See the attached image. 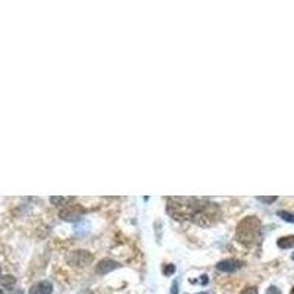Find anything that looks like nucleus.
Masks as SVG:
<instances>
[{
  "label": "nucleus",
  "instance_id": "18",
  "mask_svg": "<svg viewBox=\"0 0 294 294\" xmlns=\"http://www.w3.org/2000/svg\"><path fill=\"white\" fill-rule=\"evenodd\" d=\"M80 294H93V293H91V291H88V290H85V291H81Z\"/></svg>",
  "mask_w": 294,
  "mask_h": 294
},
{
  "label": "nucleus",
  "instance_id": "5",
  "mask_svg": "<svg viewBox=\"0 0 294 294\" xmlns=\"http://www.w3.org/2000/svg\"><path fill=\"white\" fill-rule=\"evenodd\" d=\"M244 266V262L238 260V259H225L222 262H219L216 265V269L221 272H226V274H233L238 269H241Z\"/></svg>",
  "mask_w": 294,
  "mask_h": 294
},
{
  "label": "nucleus",
  "instance_id": "15",
  "mask_svg": "<svg viewBox=\"0 0 294 294\" xmlns=\"http://www.w3.org/2000/svg\"><path fill=\"white\" fill-rule=\"evenodd\" d=\"M191 282H197V284L206 285V284L209 282V278H208V275H202V278H200V280H191Z\"/></svg>",
  "mask_w": 294,
  "mask_h": 294
},
{
  "label": "nucleus",
  "instance_id": "3",
  "mask_svg": "<svg viewBox=\"0 0 294 294\" xmlns=\"http://www.w3.org/2000/svg\"><path fill=\"white\" fill-rule=\"evenodd\" d=\"M84 213L85 210L80 205H67V206H63V209L59 212V216L63 221L74 222V221H78Z\"/></svg>",
  "mask_w": 294,
  "mask_h": 294
},
{
  "label": "nucleus",
  "instance_id": "4",
  "mask_svg": "<svg viewBox=\"0 0 294 294\" xmlns=\"http://www.w3.org/2000/svg\"><path fill=\"white\" fill-rule=\"evenodd\" d=\"M93 260V256L85 250H77L68 256V262L74 266H85Z\"/></svg>",
  "mask_w": 294,
  "mask_h": 294
},
{
  "label": "nucleus",
  "instance_id": "11",
  "mask_svg": "<svg viewBox=\"0 0 294 294\" xmlns=\"http://www.w3.org/2000/svg\"><path fill=\"white\" fill-rule=\"evenodd\" d=\"M277 215L280 216L281 219H284V221H287V222H291V224H294V213H291V212H287V210H278V212H277Z\"/></svg>",
  "mask_w": 294,
  "mask_h": 294
},
{
  "label": "nucleus",
  "instance_id": "17",
  "mask_svg": "<svg viewBox=\"0 0 294 294\" xmlns=\"http://www.w3.org/2000/svg\"><path fill=\"white\" fill-rule=\"evenodd\" d=\"M171 294H178V281H174L171 285Z\"/></svg>",
  "mask_w": 294,
  "mask_h": 294
},
{
  "label": "nucleus",
  "instance_id": "16",
  "mask_svg": "<svg viewBox=\"0 0 294 294\" xmlns=\"http://www.w3.org/2000/svg\"><path fill=\"white\" fill-rule=\"evenodd\" d=\"M266 294H282L281 293V290L278 287H275V285H271L268 290H266Z\"/></svg>",
  "mask_w": 294,
  "mask_h": 294
},
{
  "label": "nucleus",
  "instance_id": "13",
  "mask_svg": "<svg viewBox=\"0 0 294 294\" xmlns=\"http://www.w3.org/2000/svg\"><path fill=\"white\" fill-rule=\"evenodd\" d=\"M174 272H175V266L174 265H167L165 268H164V274H165L167 277L172 275Z\"/></svg>",
  "mask_w": 294,
  "mask_h": 294
},
{
  "label": "nucleus",
  "instance_id": "21",
  "mask_svg": "<svg viewBox=\"0 0 294 294\" xmlns=\"http://www.w3.org/2000/svg\"><path fill=\"white\" fill-rule=\"evenodd\" d=\"M0 278H2V269H0Z\"/></svg>",
  "mask_w": 294,
  "mask_h": 294
},
{
  "label": "nucleus",
  "instance_id": "6",
  "mask_svg": "<svg viewBox=\"0 0 294 294\" xmlns=\"http://www.w3.org/2000/svg\"><path fill=\"white\" fill-rule=\"evenodd\" d=\"M53 291V285L50 281H39L34 285H31L29 288V294H52Z\"/></svg>",
  "mask_w": 294,
  "mask_h": 294
},
{
  "label": "nucleus",
  "instance_id": "8",
  "mask_svg": "<svg viewBox=\"0 0 294 294\" xmlns=\"http://www.w3.org/2000/svg\"><path fill=\"white\" fill-rule=\"evenodd\" d=\"M15 285H16V280L12 275H6L0 278V294H12Z\"/></svg>",
  "mask_w": 294,
  "mask_h": 294
},
{
  "label": "nucleus",
  "instance_id": "1",
  "mask_svg": "<svg viewBox=\"0 0 294 294\" xmlns=\"http://www.w3.org/2000/svg\"><path fill=\"white\" fill-rule=\"evenodd\" d=\"M168 213L177 221L209 226L221 218V209L208 197H169Z\"/></svg>",
  "mask_w": 294,
  "mask_h": 294
},
{
  "label": "nucleus",
  "instance_id": "2",
  "mask_svg": "<svg viewBox=\"0 0 294 294\" xmlns=\"http://www.w3.org/2000/svg\"><path fill=\"white\" fill-rule=\"evenodd\" d=\"M237 240L246 247L254 246L260 238V222L256 216H247L244 218L237 226L236 233Z\"/></svg>",
  "mask_w": 294,
  "mask_h": 294
},
{
  "label": "nucleus",
  "instance_id": "7",
  "mask_svg": "<svg viewBox=\"0 0 294 294\" xmlns=\"http://www.w3.org/2000/svg\"><path fill=\"white\" fill-rule=\"evenodd\" d=\"M119 264L115 262V260H111V259H105V260H100L99 265L96 266V274L99 275H106L109 272H112L113 269L119 268Z\"/></svg>",
  "mask_w": 294,
  "mask_h": 294
},
{
  "label": "nucleus",
  "instance_id": "12",
  "mask_svg": "<svg viewBox=\"0 0 294 294\" xmlns=\"http://www.w3.org/2000/svg\"><path fill=\"white\" fill-rule=\"evenodd\" d=\"M257 200H259V202H262V203H266V205H271V203H274V202H277V200H278V197H277V196H272V197H257Z\"/></svg>",
  "mask_w": 294,
  "mask_h": 294
},
{
  "label": "nucleus",
  "instance_id": "9",
  "mask_svg": "<svg viewBox=\"0 0 294 294\" xmlns=\"http://www.w3.org/2000/svg\"><path fill=\"white\" fill-rule=\"evenodd\" d=\"M278 247L280 249H293L294 247V236H285L278 240Z\"/></svg>",
  "mask_w": 294,
  "mask_h": 294
},
{
  "label": "nucleus",
  "instance_id": "10",
  "mask_svg": "<svg viewBox=\"0 0 294 294\" xmlns=\"http://www.w3.org/2000/svg\"><path fill=\"white\" fill-rule=\"evenodd\" d=\"M75 200V197H59V196H55V197H50V202L53 203V205H56V206H67L70 202H74Z\"/></svg>",
  "mask_w": 294,
  "mask_h": 294
},
{
  "label": "nucleus",
  "instance_id": "19",
  "mask_svg": "<svg viewBox=\"0 0 294 294\" xmlns=\"http://www.w3.org/2000/svg\"><path fill=\"white\" fill-rule=\"evenodd\" d=\"M290 294H294V287H293V290H291V293H290Z\"/></svg>",
  "mask_w": 294,
  "mask_h": 294
},
{
  "label": "nucleus",
  "instance_id": "22",
  "mask_svg": "<svg viewBox=\"0 0 294 294\" xmlns=\"http://www.w3.org/2000/svg\"><path fill=\"white\" fill-rule=\"evenodd\" d=\"M197 294H209V293H197Z\"/></svg>",
  "mask_w": 294,
  "mask_h": 294
},
{
  "label": "nucleus",
  "instance_id": "20",
  "mask_svg": "<svg viewBox=\"0 0 294 294\" xmlns=\"http://www.w3.org/2000/svg\"><path fill=\"white\" fill-rule=\"evenodd\" d=\"M291 259H293V260H294V253H293V254H291Z\"/></svg>",
  "mask_w": 294,
  "mask_h": 294
},
{
  "label": "nucleus",
  "instance_id": "14",
  "mask_svg": "<svg viewBox=\"0 0 294 294\" xmlns=\"http://www.w3.org/2000/svg\"><path fill=\"white\" fill-rule=\"evenodd\" d=\"M240 294H257V287H246Z\"/></svg>",
  "mask_w": 294,
  "mask_h": 294
}]
</instances>
